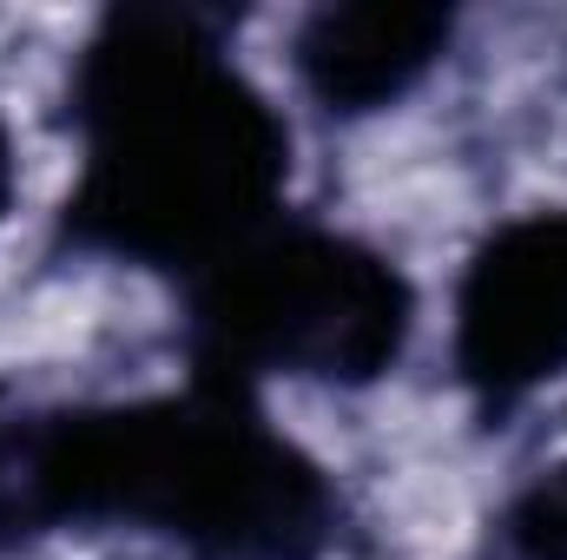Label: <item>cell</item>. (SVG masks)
Instances as JSON below:
<instances>
[{
  "label": "cell",
  "mask_w": 567,
  "mask_h": 560,
  "mask_svg": "<svg viewBox=\"0 0 567 560\" xmlns=\"http://www.w3.org/2000/svg\"><path fill=\"white\" fill-rule=\"evenodd\" d=\"M27 481L53 515H120L225 560L297 554L323 515L317 475L225 396L53 422Z\"/></svg>",
  "instance_id": "7a4b0ae2"
},
{
  "label": "cell",
  "mask_w": 567,
  "mask_h": 560,
  "mask_svg": "<svg viewBox=\"0 0 567 560\" xmlns=\"http://www.w3.org/2000/svg\"><path fill=\"white\" fill-rule=\"evenodd\" d=\"M508 541L522 548V560H567V468L548 475L508 521Z\"/></svg>",
  "instance_id": "8992f818"
},
{
  "label": "cell",
  "mask_w": 567,
  "mask_h": 560,
  "mask_svg": "<svg viewBox=\"0 0 567 560\" xmlns=\"http://www.w3.org/2000/svg\"><path fill=\"white\" fill-rule=\"evenodd\" d=\"M198 330L218 370L377 376L410 330L403 278L323 231L251 238L198 283Z\"/></svg>",
  "instance_id": "3957f363"
},
{
  "label": "cell",
  "mask_w": 567,
  "mask_h": 560,
  "mask_svg": "<svg viewBox=\"0 0 567 560\" xmlns=\"http://www.w3.org/2000/svg\"><path fill=\"white\" fill-rule=\"evenodd\" d=\"M455 363L488 403H515L567 370V211L508 225L475 258Z\"/></svg>",
  "instance_id": "277c9868"
},
{
  "label": "cell",
  "mask_w": 567,
  "mask_h": 560,
  "mask_svg": "<svg viewBox=\"0 0 567 560\" xmlns=\"http://www.w3.org/2000/svg\"><path fill=\"white\" fill-rule=\"evenodd\" d=\"M7 191H13V158H7V133H0V211H7Z\"/></svg>",
  "instance_id": "52a82bcc"
},
{
  "label": "cell",
  "mask_w": 567,
  "mask_h": 560,
  "mask_svg": "<svg viewBox=\"0 0 567 560\" xmlns=\"http://www.w3.org/2000/svg\"><path fill=\"white\" fill-rule=\"evenodd\" d=\"M449 40V13L435 7H330L303 27L297 66L317 100L343 113H370L396 100Z\"/></svg>",
  "instance_id": "5b68a950"
},
{
  "label": "cell",
  "mask_w": 567,
  "mask_h": 560,
  "mask_svg": "<svg viewBox=\"0 0 567 560\" xmlns=\"http://www.w3.org/2000/svg\"><path fill=\"white\" fill-rule=\"evenodd\" d=\"M86 178L73 231L140 265L212 271L278 205V113L192 13H113L80 60Z\"/></svg>",
  "instance_id": "6da1fadb"
}]
</instances>
